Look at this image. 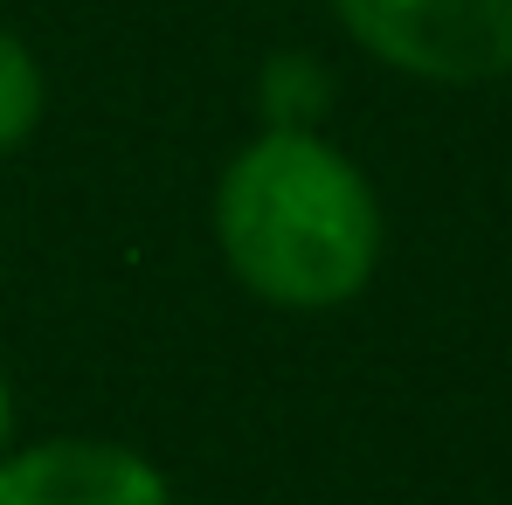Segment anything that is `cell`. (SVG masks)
Masks as SVG:
<instances>
[{
  "label": "cell",
  "mask_w": 512,
  "mask_h": 505,
  "mask_svg": "<svg viewBox=\"0 0 512 505\" xmlns=\"http://www.w3.org/2000/svg\"><path fill=\"white\" fill-rule=\"evenodd\" d=\"M215 250L277 312H340L381 270V194L326 132H256L215 180Z\"/></svg>",
  "instance_id": "cell-1"
},
{
  "label": "cell",
  "mask_w": 512,
  "mask_h": 505,
  "mask_svg": "<svg viewBox=\"0 0 512 505\" xmlns=\"http://www.w3.org/2000/svg\"><path fill=\"white\" fill-rule=\"evenodd\" d=\"M360 56L436 90L512 77V0H326Z\"/></svg>",
  "instance_id": "cell-2"
},
{
  "label": "cell",
  "mask_w": 512,
  "mask_h": 505,
  "mask_svg": "<svg viewBox=\"0 0 512 505\" xmlns=\"http://www.w3.org/2000/svg\"><path fill=\"white\" fill-rule=\"evenodd\" d=\"M0 505H173V485L132 443L49 436L0 457Z\"/></svg>",
  "instance_id": "cell-3"
},
{
  "label": "cell",
  "mask_w": 512,
  "mask_h": 505,
  "mask_svg": "<svg viewBox=\"0 0 512 505\" xmlns=\"http://www.w3.org/2000/svg\"><path fill=\"white\" fill-rule=\"evenodd\" d=\"M256 111L270 132H319V118L333 111V70L312 49H277L256 70Z\"/></svg>",
  "instance_id": "cell-4"
},
{
  "label": "cell",
  "mask_w": 512,
  "mask_h": 505,
  "mask_svg": "<svg viewBox=\"0 0 512 505\" xmlns=\"http://www.w3.org/2000/svg\"><path fill=\"white\" fill-rule=\"evenodd\" d=\"M42 104H49V77H42L35 49L0 21V160L14 146H28V132L42 125Z\"/></svg>",
  "instance_id": "cell-5"
},
{
  "label": "cell",
  "mask_w": 512,
  "mask_h": 505,
  "mask_svg": "<svg viewBox=\"0 0 512 505\" xmlns=\"http://www.w3.org/2000/svg\"><path fill=\"white\" fill-rule=\"evenodd\" d=\"M14 450V381H7V367H0V457Z\"/></svg>",
  "instance_id": "cell-6"
}]
</instances>
